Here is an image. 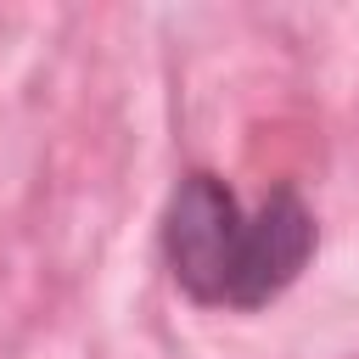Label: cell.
Wrapping results in <instances>:
<instances>
[{"mask_svg":"<svg viewBox=\"0 0 359 359\" xmlns=\"http://www.w3.org/2000/svg\"><path fill=\"white\" fill-rule=\"evenodd\" d=\"M320 252V219L292 180H275L252 208L219 168H185L157 213V258L196 309L258 314L286 297Z\"/></svg>","mask_w":359,"mask_h":359,"instance_id":"1","label":"cell"}]
</instances>
